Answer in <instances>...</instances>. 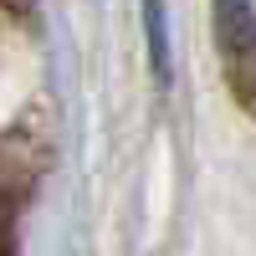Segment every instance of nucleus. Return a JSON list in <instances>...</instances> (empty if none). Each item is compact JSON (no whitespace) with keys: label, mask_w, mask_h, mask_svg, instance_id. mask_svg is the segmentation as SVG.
Wrapping results in <instances>:
<instances>
[{"label":"nucleus","mask_w":256,"mask_h":256,"mask_svg":"<svg viewBox=\"0 0 256 256\" xmlns=\"http://www.w3.org/2000/svg\"><path fill=\"white\" fill-rule=\"evenodd\" d=\"M216 46L236 102L256 118V6L251 0H216Z\"/></svg>","instance_id":"nucleus-1"},{"label":"nucleus","mask_w":256,"mask_h":256,"mask_svg":"<svg viewBox=\"0 0 256 256\" xmlns=\"http://www.w3.org/2000/svg\"><path fill=\"white\" fill-rule=\"evenodd\" d=\"M144 20H148V62H154L159 88L169 82V20H164V0H144Z\"/></svg>","instance_id":"nucleus-2"}]
</instances>
